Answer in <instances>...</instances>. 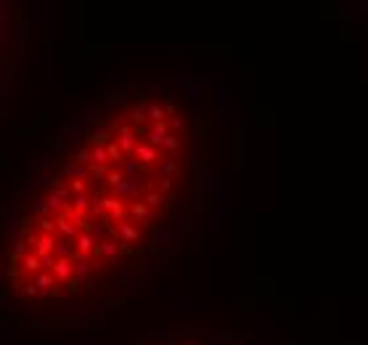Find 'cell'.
Here are the masks:
<instances>
[{
	"mask_svg": "<svg viewBox=\"0 0 368 345\" xmlns=\"http://www.w3.org/2000/svg\"><path fill=\"white\" fill-rule=\"evenodd\" d=\"M183 122L162 104L98 125L24 218L8 258L16 290L69 295L133 255L172 199Z\"/></svg>",
	"mask_w": 368,
	"mask_h": 345,
	"instance_id": "1",
	"label": "cell"
}]
</instances>
